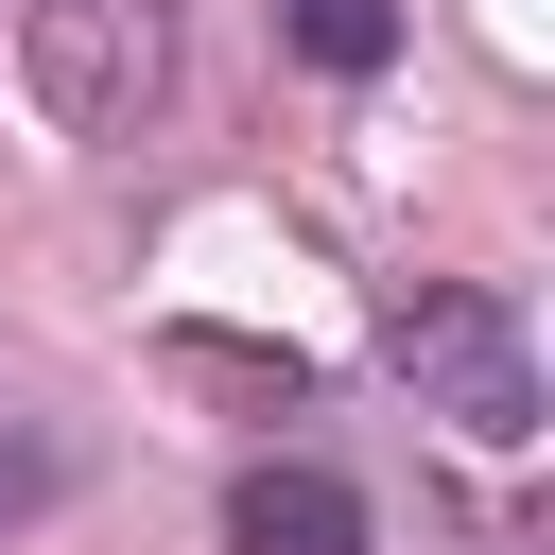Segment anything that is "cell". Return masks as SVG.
<instances>
[{
  "label": "cell",
  "instance_id": "obj_5",
  "mask_svg": "<svg viewBox=\"0 0 555 555\" xmlns=\"http://www.w3.org/2000/svg\"><path fill=\"white\" fill-rule=\"evenodd\" d=\"M0 503H17V451H0Z\"/></svg>",
  "mask_w": 555,
  "mask_h": 555
},
{
  "label": "cell",
  "instance_id": "obj_1",
  "mask_svg": "<svg viewBox=\"0 0 555 555\" xmlns=\"http://www.w3.org/2000/svg\"><path fill=\"white\" fill-rule=\"evenodd\" d=\"M173 52H191V0H35L17 17V69H35L52 139H139L173 104Z\"/></svg>",
  "mask_w": 555,
  "mask_h": 555
},
{
  "label": "cell",
  "instance_id": "obj_3",
  "mask_svg": "<svg viewBox=\"0 0 555 555\" xmlns=\"http://www.w3.org/2000/svg\"><path fill=\"white\" fill-rule=\"evenodd\" d=\"M225 555H364V503L330 468H243L225 486Z\"/></svg>",
  "mask_w": 555,
  "mask_h": 555
},
{
  "label": "cell",
  "instance_id": "obj_4",
  "mask_svg": "<svg viewBox=\"0 0 555 555\" xmlns=\"http://www.w3.org/2000/svg\"><path fill=\"white\" fill-rule=\"evenodd\" d=\"M278 35H295L312 69H382V52H399V0H278Z\"/></svg>",
  "mask_w": 555,
  "mask_h": 555
},
{
  "label": "cell",
  "instance_id": "obj_2",
  "mask_svg": "<svg viewBox=\"0 0 555 555\" xmlns=\"http://www.w3.org/2000/svg\"><path fill=\"white\" fill-rule=\"evenodd\" d=\"M382 347H399L416 416H451L468 451H520V434H538V347H520V312H503L486 278H416Z\"/></svg>",
  "mask_w": 555,
  "mask_h": 555
}]
</instances>
